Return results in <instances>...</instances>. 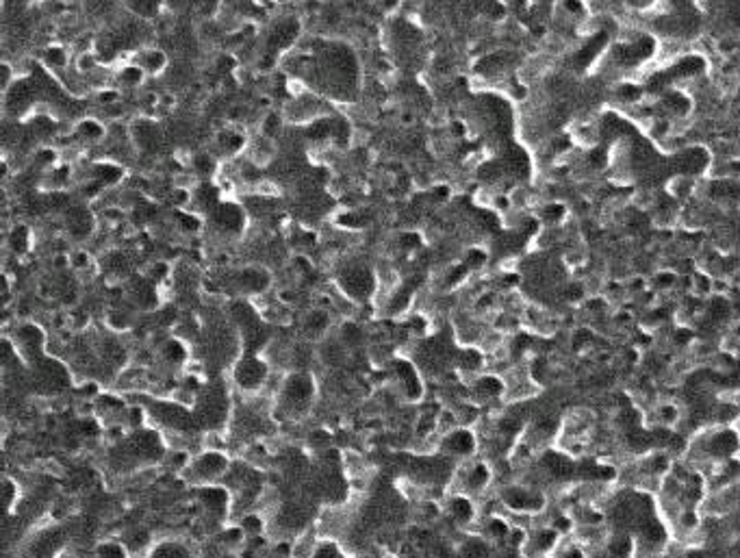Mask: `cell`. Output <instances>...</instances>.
<instances>
[{
    "mask_svg": "<svg viewBox=\"0 0 740 558\" xmlns=\"http://www.w3.org/2000/svg\"><path fill=\"white\" fill-rule=\"evenodd\" d=\"M317 376L313 372H289L274 402L278 424H302L317 407Z\"/></svg>",
    "mask_w": 740,
    "mask_h": 558,
    "instance_id": "1",
    "label": "cell"
},
{
    "mask_svg": "<svg viewBox=\"0 0 740 558\" xmlns=\"http://www.w3.org/2000/svg\"><path fill=\"white\" fill-rule=\"evenodd\" d=\"M231 465H233V459L228 452L202 450L191 456V461L181 478L196 489L209 487V485H222Z\"/></svg>",
    "mask_w": 740,
    "mask_h": 558,
    "instance_id": "2",
    "label": "cell"
},
{
    "mask_svg": "<svg viewBox=\"0 0 740 558\" xmlns=\"http://www.w3.org/2000/svg\"><path fill=\"white\" fill-rule=\"evenodd\" d=\"M272 376V365L263 354L243 352L231 367V383L233 389L241 395L261 393Z\"/></svg>",
    "mask_w": 740,
    "mask_h": 558,
    "instance_id": "3",
    "label": "cell"
},
{
    "mask_svg": "<svg viewBox=\"0 0 740 558\" xmlns=\"http://www.w3.org/2000/svg\"><path fill=\"white\" fill-rule=\"evenodd\" d=\"M387 369L391 376L389 385L404 404H415L423 398V374L411 357H406V354L393 357Z\"/></svg>",
    "mask_w": 740,
    "mask_h": 558,
    "instance_id": "4",
    "label": "cell"
},
{
    "mask_svg": "<svg viewBox=\"0 0 740 558\" xmlns=\"http://www.w3.org/2000/svg\"><path fill=\"white\" fill-rule=\"evenodd\" d=\"M337 287L354 302L363 304V302L374 300V296L378 291V278H376V272L371 267H367L365 263L350 261L337 274Z\"/></svg>",
    "mask_w": 740,
    "mask_h": 558,
    "instance_id": "5",
    "label": "cell"
},
{
    "mask_svg": "<svg viewBox=\"0 0 740 558\" xmlns=\"http://www.w3.org/2000/svg\"><path fill=\"white\" fill-rule=\"evenodd\" d=\"M473 450H476V439L465 428H454V430H449V433L441 435L439 452L443 456H447L449 461L469 459Z\"/></svg>",
    "mask_w": 740,
    "mask_h": 558,
    "instance_id": "6",
    "label": "cell"
},
{
    "mask_svg": "<svg viewBox=\"0 0 740 558\" xmlns=\"http://www.w3.org/2000/svg\"><path fill=\"white\" fill-rule=\"evenodd\" d=\"M330 328H333V315H330L328 309H311L309 313L304 315L302 326H300V335L306 341L319 343L324 337L330 335Z\"/></svg>",
    "mask_w": 740,
    "mask_h": 558,
    "instance_id": "7",
    "label": "cell"
},
{
    "mask_svg": "<svg viewBox=\"0 0 740 558\" xmlns=\"http://www.w3.org/2000/svg\"><path fill=\"white\" fill-rule=\"evenodd\" d=\"M337 335L350 352L361 350L367 343V331L359 319H343V324L337 328Z\"/></svg>",
    "mask_w": 740,
    "mask_h": 558,
    "instance_id": "8",
    "label": "cell"
},
{
    "mask_svg": "<svg viewBox=\"0 0 740 558\" xmlns=\"http://www.w3.org/2000/svg\"><path fill=\"white\" fill-rule=\"evenodd\" d=\"M135 65H139L150 76L161 74V72H165L170 68L167 65V55L163 53L161 48H139Z\"/></svg>",
    "mask_w": 740,
    "mask_h": 558,
    "instance_id": "9",
    "label": "cell"
},
{
    "mask_svg": "<svg viewBox=\"0 0 740 558\" xmlns=\"http://www.w3.org/2000/svg\"><path fill=\"white\" fill-rule=\"evenodd\" d=\"M94 558H131V552L120 541H102L94 547Z\"/></svg>",
    "mask_w": 740,
    "mask_h": 558,
    "instance_id": "10",
    "label": "cell"
},
{
    "mask_svg": "<svg viewBox=\"0 0 740 558\" xmlns=\"http://www.w3.org/2000/svg\"><path fill=\"white\" fill-rule=\"evenodd\" d=\"M126 7L139 18H155L159 15L161 0H126Z\"/></svg>",
    "mask_w": 740,
    "mask_h": 558,
    "instance_id": "11",
    "label": "cell"
},
{
    "mask_svg": "<svg viewBox=\"0 0 740 558\" xmlns=\"http://www.w3.org/2000/svg\"><path fill=\"white\" fill-rule=\"evenodd\" d=\"M150 558H191L187 547L181 543H159L152 550Z\"/></svg>",
    "mask_w": 740,
    "mask_h": 558,
    "instance_id": "12",
    "label": "cell"
},
{
    "mask_svg": "<svg viewBox=\"0 0 740 558\" xmlns=\"http://www.w3.org/2000/svg\"><path fill=\"white\" fill-rule=\"evenodd\" d=\"M18 500H20V485L18 480L13 478H5V506H7V513H11L15 506H18Z\"/></svg>",
    "mask_w": 740,
    "mask_h": 558,
    "instance_id": "13",
    "label": "cell"
}]
</instances>
